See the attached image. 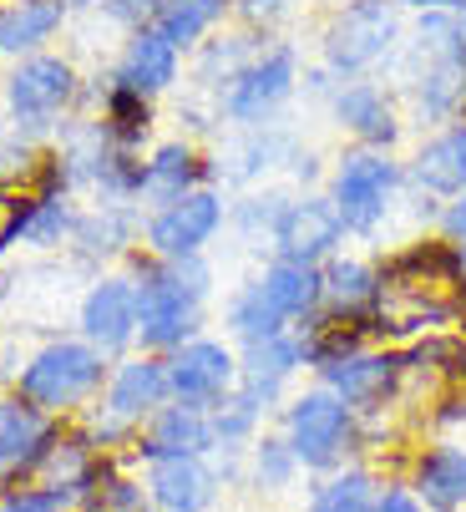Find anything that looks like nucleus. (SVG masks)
Returning a JSON list of instances; mask_svg holds the SVG:
<instances>
[{
    "label": "nucleus",
    "mask_w": 466,
    "mask_h": 512,
    "mask_svg": "<svg viewBox=\"0 0 466 512\" xmlns=\"http://www.w3.org/2000/svg\"><path fill=\"white\" fill-rule=\"evenodd\" d=\"M208 264L193 259H163L137 274V340L142 355H173L178 345L198 340V315L208 300Z\"/></svg>",
    "instance_id": "nucleus-1"
},
{
    "label": "nucleus",
    "mask_w": 466,
    "mask_h": 512,
    "mask_svg": "<svg viewBox=\"0 0 466 512\" xmlns=\"http://www.w3.org/2000/svg\"><path fill=\"white\" fill-rule=\"evenodd\" d=\"M284 442L309 472H340V462L360 442V416L325 386H309L284 406Z\"/></svg>",
    "instance_id": "nucleus-2"
},
{
    "label": "nucleus",
    "mask_w": 466,
    "mask_h": 512,
    "mask_svg": "<svg viewBox=\"0 0 466 512\" xmlns=\"http://www.w3.org/2000/svg\"><path fill=\"white\" fill-rule=\"evenodd\" d=\"M102 381H107V355L102 350H92L87 340H51L46 350H36L21 365L16 391H21V401L56 416V411H71L87 396H97Z\"/></svg>",
    "instance_id": "nucleus-3"
},
{
    "label": "nucleus",
    "mask_w": 466,
    "mask_h": 512,
    "mask_svg": "<svg viewBox=\"0 0 466 512\" xmlns=\"http://www.w3.org/2000/svg\"><path fill=\"white\" fill-rule=\"evenodd\" d=\"M168 401H173V396H168V360H158V355H132V360H122L117 371L107 376L102 421H97V431L87 436V442H92V447L117 442V436H127L132 426L152 421Z\"/></svg>",
    "instance_id": "nucleus-4"
},
{
    "label": "nucleus",
    "mask_w": 466,
    "mask_h": 512,
    "mask_svg": "<svg viewBox=\"0 0 466 512\" xmlns=\"http://www.w3.org/2000/svg\"><path fill=\"white\" fill-rule=\"evenodd\" d=\"M396 183H401V168L385 153H350L335 168V193H330L345 234H370L385 218V208H391Z\"/></svg>",
    "instance_id": "nucleus-5"
},
{
    "label": "nucleus",
    "mask_w": 466,
    "mask_h": 512,
    "mask_svg": "<svg viewBox=\"0 0 466 512\" xmlns=\"http://www.w3.org/2000/svg\"><path fill=\"white\" fill-rule=\"evenodd\" d=\"M239 391V355L223 340H188L168 355V396L178 406H203L213 411L223 396Z\"/></svg>",
    "instance_id": "nucleus-6"
},
{
    "label": "nucleus",
    "mask_w": 466,
    "mask_h": 512,
    "mask_svg": "<svg viewBox=\"0 0 466 512\" xmlns=\"http://www.w3.org/2000/svg\"><path fill=\"white\" fill-rule=\"evenodd\" d=\"M401 376H406L401 350H355V355L325 365L320 386L335 391L355 416H370V411H380L385 401L401 391Z\"/></svg>",
    "instance_id": "nucleus-7"
},
{
    "label": "nucleus",
    "mask_w": 466,
    "mask_h": 512,
    "mask_svg": "<svg viewBox=\"0 0 466 512\" xmlns=\"http://www.w3.org/2000/svg\"><path fill=\"white\" fill-rule=\"evenodd\" d=\"M279 259H294V264H315L325 269L340 244H345V224L330 198H299V203H284L279 208V224H274V239Z\"/></svg>",
    "instance_id": "nucleus-8"
},
{
    "label": "nucleus",
    "mask_w": 466,
    "mask_h": 512,
    "mask_svg": "<svg viewBox=\"0 0 466 512\" xmlns=\"http://www.w3.org/2000/svg\"><path fill=\"white\" fill-rule=\"evenodd\" d=\"M218 229H223V198L213 188H198V193H188V198L152 213L147 249L158 259H193V254H203V244Z\"/></svg>",
    "instance_id": "nucleus-9"
},
{
    "label": "nucleus",
    "mask_w": 466,
    "mask_h": 512,
    "mask_svg": "<svg viewBox=\"0 0 466 512\" xmlns=\"http://www.w3.org/2000/svg\"><path fill=\"white\" fill-rule=\"evenodd\" d=\"M56 442H61V426L51 411H41L21 396H0V477L36 472Z\"/></svg>",
    "instance_id": "nucleus-10"
},
{
    "label": "nucleus",
    "mask_w": 466,
    "mask_h": 512,
    "mask_svg": "<svg viewBox=\"0 0 466 512\" xmlns=\"http://www.w3.org/2000/svg\"><path fill=\"white\" fill-rule=\"evenodd\" d=\"M82 340L102 355H117L137 340V279H97L82 300Z\"/></svg>",
    "instance_id": "nucleus-11"
},
{
    "label": "nucleus",
    "mask_w": 466,
    "mask_h": 512,
    "mask_svg": "<svg viewBox=\"0 0 466 512\" xmlns=\"http://www.w3.org/2000/svg\"><path fill=\"white\" fill-rule=\"evenodd\" d=\"M391 36H396L391 6H380V0H355V6L325 31V56H330V66H340V71H360V66H370L375 56H385Z\"/></svg>",
    "instance_id": "nucleus-12"
},
{
    "label": "nucleus",
    "mask_w": 466,
    "mask_h": 512,
    "mask_svg": "<svg viewBox=\"0 0 466 512\" xmlns=\"http://www.w3.org/2000/svg\"><path fill=\"white\" fill-rule=\"evenodd\" d=\"M76 92V77H71V66L56 61V56H31L16 66V77L6 82V102L16 112V122L26 127H46Z\"/></svg>",
    "instance_id": "nucleus-13"
},
{
    "label": "nucleus",
    "mask_w": 466,
    "mask_h": 512,
    "mask_svg": "<svg viewBox=\"0 0 466 512\" xmlns=\"http://www.w3.org/2000/svg\"><path fill=\"white\" fill-rule=\"evenodd\" d=\"M218 447V436H213V416L203 406H178L168 401L158 416H152L142 426V462H163V457H208Z\"/></svg>",
    "instance_id": "nucleus-14"
},
{
    "label": "nucleus",
    "mask_w": 466,
    "mask_h": 512,
    "mask_svg": "<svg viewBox=\"0 0 466 512\" xmlns=\"http://www.w3.org/2000/svg\"><path fill=\"white\" fill-rule=\"evenodd\" d=\"M218 472L208 457H163L147 462V497L163 512H208L218 502Z\"/></svg>",
    "instance_id": "nucleus-15"
},
{
    "label": "nucleus",
    "mask_w": 466,
    "mask_h": 512,
    "mask_svg": "<svg viewBox=\"0 0 466 512\" xmlns=\"http://www.w3.org/2000/svg\"><path fill=\"white\" fill-rule=\"evenodd\" d=\"M299 365H304V350H299L294 330H284L274 340H259V345H244V355H239V391L254 396L269 411L284 396V386L299 376Z\"/></svg>",
    "instance_id": "nucleus-16"
},
{
    "label": "nucleus",
    "mask_w": 466,
    "mask_h": 512,
    "mask_svg": "<svg viewBox=\"0 0 466 512\" xmlns=\"http://www.w3.org/2000/svg\"><path fill=\"white\" fill-rule=\"evenodd\" d=\"M294 87V56L289 51H269L254 66H244L228 87V117L233 122H259L269 107H279Z\"/></svg>",
    "instance_id": "nucleus-17"
},
{
    "label": "nucleus",
    "mask_w": 466,
    "mask_h": 512,
    "mask_svg": "<svg viewBox=\"0 0 466 512\" xmlns=\"http://www.w3.org/2000/svg\"><path fill=\"white\" fill-rule=\"evenodd\" d=\"M426 512H461L466 507V447L436 442L416 457L411 482H406Z\"/></svg>",
    "instance_id": "nucleus-18"
},
{
    "label": "nucleus",
    "mask_w": 466,
    "mask_h": 512,
    "mask_svg": "<svg viewBox=\"0 0 466 512\" xmlns=\"http://www.w3.org/2000/svg\"><path fill=\"white\" fill-rule=\"evenodd\" d=\"M375 305H380V269H370L365 259L335 254L325 264V315L375 330Z\"/></svg>",
    "instance_id": "nucleus-19"
},
{
    "label": "nucleus",
    "mask_w": 466,
    "mask_h": 512,
    "mask_svg": "<svg viewBox=\"0 0 466 512\" xmlns=\"http://www.w3.org/2000/svg\"><path fill=\"white\" fill-rule=\"evenodd\" d=\"M259 289L269 295V305L284 315V325H304L309 315L325 310V269L315 264H294V259H274L259 274Z\"/></svg>",
    "instance_id": "nucleus-20"
},
{
    "label": "nucleus",
    "mask_w": 466,
    "mask_h": 512,
    "mask_svg": "<svg viewBox=\"0 0 466 512\" xmlns=\"http://www.w3.org/2000/svg\"><path fill=\"white\" fill-rule=\"evenodd\" d=\"M178 77V46L158 31V26H142L137 36H132V46H127V56H122V87H132L137 97H147V92H163L168 82Z\"/></svg>",
    "instance_id": "nucleus-21"
},
{
    "label": "nucleus",
    "mask_w": 466,
    "mask_h": 512,
    "mask_svg": "<svg viewBox=\"0 0 466 512\" xmlns=\"http://www.w3.org/2000/svg\"><path fill=\"white\" fill-rule=\"evenodd\" d=\"M416 183L436 198H461L466 193V127H451L441 137H431L416 153Z\"/></svg>",
    "instance_id": "nucleus-22"
},
{
    "label": "nucleus",
    "mask_w": 466,
    "mask_h": 512,
    "mask_svg": "<svg viewBox=\"0 0 466 512\" xmlns=\"http://www.w3.org/2000/svg\"><path fill=\"white\" fill-rule=\"evenodd\" d=\"M198 158H193V148H183V142H168V148H158L152 153V163H142V198H152V203H178V198H188V193H198L193 183H198Z\"/></svg>",
    "instance_id": "nucleus-23"
},
{
    "label": "nucleus",
    "mask_w": 466,
    "mask_h": 512,
    "mask_svg": "<svg viewBox=\"0 0 466 512\" xmlns=\"http://www.w3.org/2000/svg\"><path fill=\"white\" fill-rule=\"evenodd\" d=\"M223 325L239 335L244 345H259V340H274V335H284L289 325H284V315L269 305V295L259 289V279L254 284H244L239 295L228 300V310H223Z\"/></svg>",
    "instance_id": "nucleus-24"
},
{
    "label": "nucleus",
    "mask_w": 466,
    "mask_h": 512,
    "mask_svg": "<svg viewBox=\"0 0 466 512\" xmlns=\"http://www.w3.org/2000/svg\"><path fill=\"white\" fill-rule=\"evenodd\" d=\"M335 112L365 142H396V117H391V107H385V97L375 87H345L335 97Z\"/></svg>",
    "instance_id": "nucleus-25"
},
{
    "label": "nucleus",
    "mask_w": 466,
    "mask_h": 512,
    "mask_svg": "<svg viewBox=\"0 0 466 512\" xmlns=\"http://www.w3.org/2000/svg\"><path fill=\"white\" fill-rule=\"evenodd\" d=\"M61 26V0H21L0 16V51H31Z\"/></svg>",
    "instance_id": "nucleus-26"
},
{
    "label": "nucleus",
    "mask_w": 466,
    "mask_h": 512,
    "mask_svg": "<svg viewBox=\"0 0 466 512\" xmlns=\"http://www.w3.org/2000/svg\"><path fill=\"white\" fill-rule=\"evenodd\" d=\"M380 497L375 477L360 472V467H345V472H330V482L315 487V497H309V512H370Z\"/></svg>",
    "instance_id": "nucleus-27"
},
{
    "label": "nucleus",
    "mask_w": 466,
    "mask_h": 512,
    "mask_svg": "<svg viewBox=\"0 0 466 512\" xmlns=\"http://www.w3.org/2000/svg\"><path fill=\"white\" fill-rule=\"evenodd\" d=\"M213 436H218V447H228V452H239L244 442H259V416H264V406L254 401V396H244V391H233V396H223L213 411Z\"/></svg>",
    "instance_id": "nucleus-28"
},
{
    "label": "nucleus",
    "mask_w": 466,
    "mask_h": 512,
    "mask_svg": "<svg viewBox=\"0 0 466 512\" xmlns=\"http://www.w3.org/2000/svg\"><path fill=\"white\" fill-rule=\"evenodd\" d=\"M218 16H223V0H163V6H158V31H163L173 46H188V41H198Z\"/></svg>",
    "instance_id": "nucleus-29"
},
{
    "label": "nucleus",
    "mask_w": 466,
    "mask_h": 512,
    "mask_svg": "<svg viewBox=\"0 0 466 512\" xmlns=\"http://www.w3.org/2000/svg\"><path fill=\"white\" fill-rule=\"evenodd\" d=\"M71 229H76V218L66 213V203L56 193H41V198H26L21 234L16 239H26V244H61Z\"/></svg>",
    "instance_id": "nucleus-30"
},
{
    "label": "nucleus",
    "mask_w": 466,
    "mask_h": 512,
    "mask_svg": "<svg viewBox=\"0 0 466 512\" xmlns=\"http://www.w3.org/2000/svg\"><path fill=\"white\" fill-rule=\"evenodd\" d=\"M142 132H147V102L132 92V87H112V97H107V127H102V137H112L117 148H132V142H142Z\"/></svg>",
    "instance_id": "nucleus-31"
},
{
    "label": "nucleus",
    "mask_w": 466,
    "mask_h": 512,
    "mask_svg": "<svg viewBox=\"0 0 466 512\" xmlns=\"http://www.w3.org/2000/svg\"><path fill=\"white\" fill-rule=\"evenodd\" d=\"M299 472H304V467H299V457L289 452L284 436H259V442H254V482H259L264 492H284Z\"/></svg>",
    "instance_id": "nucleus-32"
},
{
    "label": "nucleus",
    "mask_w": 466,
    "mask_h": 512,
    "mask_svg": "<svg viewBox=\"0 0 466 512\" xmlns=\"http://www.w3.org/2000/svg\"><path fill=\"white\" fill-rule=\"evenodd\" d=\"M127 213L122 208H112V203H102V213H92V218H76V244H82L87 254H117L122 244H127Z\"/></svg>",
    "instance_id": "nucleus-33"
},
{
    "label": "nucleus",
    "mask_w": 466,
    "mask_h": 512,
    "mask_svg": "<svg viewBox=\"0 0 466 512\" xmlns=\"http://www.w3.org/2000/svg\"><path fill=\"white\" fill-rule=\"evenodd\" d=\"M71 502H82V492L71 487H6L0 492V512H66Z\"/></svg>",
    "instance_id": "nucleus-34"
},
{
    "label": "nucleus",
    "mask_w": 466,
    "mask_h": 512,
    "mask_svg": "<svg viewBox=\"0 0 466 512\" xmlns=\"http://www.w3.org/2000/svg\"><path fill=\"white\" fill-rule=\"evenodd\" d=\"M87 502H97L102 512H142V487L102 467L97 482H92V492H87Z\"/></svg>",
    "instance_id": "nucleus-35"
},
{
    "label": "nucleus",
    "mask_w": 466,
    "mask_h": 512,
    "mask_svg": "<svg viewBox=\"0 0 466 512\" xmlns=\"http://www.w3.org/2000/svg\"><path fill=\"white\" fill-rule=\"evenodd\" d=\"M370 512H426V507H421V497H416L411 487L391 482V487H380V497H375Z\"/></svg>",
    "instance_id": "nucleus-36"
},
{
    "label": "nucleus",
    "mask_w": 466,
    "mask_h": 512,
    "mask_svg": "<svg viewBox=\"0 0 466 512\" xmlns=\"http://www.w3.org/2000/svg\"><path fill=\"white\" fill-rule=\"evenodd\" d=\"M21 213H26V198L16 203V198L0 193V249H11V244H16V234H21Z\"/></svg>",
    "instance_id": "nucleus-37"
},
{
    "label": "nucleus",
    "mask_w": 466,
    "mask_h": 512,
    "mask_svg": "<svg viewBox=\"0 0 466 512\" xmlns=\"http://www.w3.org/2000/svg\"><path fill=\"white\" fill-rule=\"evenodd\" d=\"M158 6H163V0H107V11H112L117 21H142V16H158Z\"/></svg>",
    "instance_id": "nucleus-38"
},
{
    "label": "nucleus",
    "mask_w": 466,
    "mask_h": 512,
    "mask_svg": "<svg viewBox=\"0 0 466 512\" xmlns=\"http://www.w3.org/2000/svg\"><path fill=\"white\" fill-rule=\"evenodd\" d=\"M446 239L451 244H466V193L446 208Z\"/></svg>",
    "instance_id": "nucleus-39"
},
{
    "label": "nucleus",
    "mask_w": 466,
    "mask_h": 512,
    "mask_svg": "<svg viewBox=\"0 0 466 512\" xmlns=\"http://www.w3.org/2000/svg\"><path fill=\"white\" fill-rule=\"evenodd\" d=\"M284 6H289V0H244V11H249L254 21H259V16H279Z\"/></svg>",
    "instance_id": "nucleus-40"
},
{
    "label": "nucleus",
    "mask_w": 466,
    "mask_h": 512,
    "mask_svg": "<svg viewBox=\"0 0 466 512\" xmlns=\"http://www.w3.org/2000/svg\"><path fill=\"white\" fill-rule=\"evenodd\" d=\"M406 6H421V11H446V6H466V0H406Z\"/></svg>",
    "instance_id": "nucleus-41"
},
{
    "label": "nucleus",
    "mask_w": 466,
    "mask_h": 512,
    "mask_svg": "<svg viewBox=\"0 0 466 512\" xmlns=\"http://www.w3.org/2000/svg\"><path fill=\"white\" fill-rule=\"evenodd\" d=\"M451 411H441V421H466V391L456 396V401H446Z\"/></svg>",
    "instance_id": "nucleus-42"
},
{
    "label": "nucleus",
    "mask_w": 466,
    "mask_h": 512,
    "mask_svg": "<svg viewBox=\"0 0 466 512\" xmlns=\"http://www.w3.org/2000/svg\"><path fill=\"white\" fill-rule=\"evenodd\" d=\"M456 26H461V41H466V6H461V16H456Z\"/></svg>",
    "instance_id": "nucleus-43"
},
{
    "label": "nucleus",
    "mask_w": 466,
    "mask_h": 512,
    "mask_svg": "<svg viewBox=\"0 0 466 512\" xmlns=\"http://www.w3.org/2000/svg\"><path fill=\"white\" fill-rule=\"evenodd\" d=\"M461 325H466V310H461ZM461 340H466V335H461Z\"/></svg>",
    "instance_id": "nucleus-44"
},
{
    "label": "nucleus",
    "mask_w": 466,
    "mask_h": 512,
    "mask_svg": "<svg viewBox=\"0 0 466 512\" xmlns=\"http://www.w3.org/2000/svg\"><path fill=\"white\" fill-rule=\"evenodd\" d=\"M76 6H92V0H76Z\"/></svg>",
    "instance_id": "nucleus-45"
},
{
    "label": "nucleus",
    "mask_w": 466,
    "mask_h": 512,
    "mask_svg": "<svg viewBox=\"0 0 466 512\" xmlns=\"http://www.w3.org/2000/svg\"><path fill=\"white\" fill-rule=\"evenodd\" d=\"M0 16H6V11H0Z\"/></svg>",
    "instance_id": "nucleus-46"
}]
</instances>
